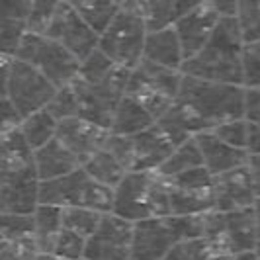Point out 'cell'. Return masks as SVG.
<instances>
[{
	"label": "cell",
	"mask_w": 260,
	"mask_h": 260,
	"mask_svg": "<svg viewBox=\"0 0 260 260\" xmlns=\"http://www.w3.org/2000/svg\"><path fill=\"white\" fill-rule=\"evenodd\" d=\"M131 71L117 65L104 51L96 49L82 61L73 86L78 96V116L112 129L119 102L127 94Z\"/></svg>",
	"instance_id": "6da1fadb"
},
{
	"label": "cell",
	"mask_w": 260,
	"mask_h": 260,
	"mask_svg": "<svg viewBox=\"0 0 260 260\" xmlns=\"http://www.w3.org/2000/svg\"><path fill=\"white\" fill-rule=\"evenodd\" d=\"M247 86L213 82L190 77L184 73V80L176 102L198 121L202 131H211L229 119L245 117Z\"/></svg>",
	"instance_id": "7a4b0ae2"
},
{
	"label": "cell",
	"mask_w": 260,
	"mask_h": 260,
	"mask_svg": "<svg viewBox=\"0 0 260 260\" xmlns=\"http://www.w3.org/2000/svg\"><path fill=\"white\" fill-rule=\"evenodd\" d=\"M243 49L245 38L237 18H221L211 39L198 55L184 63L182 71L204 80L245 86Z\"/></svg>",
	"instance_id": "3957f363"
},
{
	"label": "cell",
	"mask_w": 260,
	"mask_h": 260,
	"mask_svg": "<svg viewBox=\"0 0 260 260\" xmlns=\"http://www.w3.org/2000/svg\"><path fill=\"white\" fill-rule=\"evenodd\" d=\"M119 217L137 223L149 217L170 215V188L169 180L156 170L137 172L131 170L114 188V209Z\"/></svg>",
	"instance_id": "277c9868"
},
{
	"label": "cell",
	"mask_w": 260,
	"mask_h": 260,
	"mask_svg": "<svg viewBox=\"0 0 260 260\" xmlns=\"http://www.w3.org/2000/svg\"><path fill=\"white\" fill-rule=\"evenodd\" d=\"M204 239L215 256L256 252L260 243V225L252 208L204 213Z\"/></svg>",
	"instance_id": "5b68a950"
},
{
	"label": "cell",
	"mask_w": 260,
	"mask_h": 260,
	"mask_svg": "<svg viewBox=\"0 0 260 260\" xmlns=\"http://www.w3.org/2000/svg\"><path fill=\"white\" fill-rule=\"evenodd\" d=\"M147 36L149 24L143 10L135 0H127L100 34L98 49L104 51L117 65L133 71L143 61Z\"/></svg>",
	"instance_id": "8992f818"
},
{
	"label": "cell",
	"mask_w": 260,
	"mask_h": 260,
	"mask_svg": "<svg viewBox=\"0 0 260 260\" xmlns=\"http://www.w3.org/2000/svg\"><path fill=\"white\" fill-rule=\"evenodd\" d=\"M41 204L59 208H90L102 213L114 209V188L96 182L86 170L77 169L61 178L41 182Z\"/></svg>",
	"instance_id": "52a82bcc"
},
{
	"label": "cell",
	"mask_w": 260,
	"mask_h": 260,
	"mask_svg": "<svg viewBox=\"0 0 260 260\" xmlns=\"http://www.w3.org/2000/svg\"><path fill=\"white\" fill-rule=\"evenodd\" d=\"M59 86H55L41 71L18 57L2 55V96L26 117L47 108Z\"/></svg>",
	"instance_id": "ba28073f"
},
{
	"label": "cell",
	"mask_w": 260,
	"mask_h": 260,
	"mask_svg": "<svg viewBox=\"0 0 260 260\" xmlns=\"http://www.w3.org/2000/svg\"><path fill=\"white\" fill-rule=\"evenodd\" d=\"M182 80L184 71L156 65L153 61L143 59L131 71L127 94L137 98L158 121L176 102Z\"/></svg>",
	"instance_id": "9c48e42d"
},
{
	"label": "cell",
	"mask_w": 260,
	"mask_h": 260,
	"mask_svg": "<svg viewBox=\"0 0 260 260\" xmlns=\"http://www.w3.org/2000/svg\"><path fill=\"white\" fill-rule=\"evenodd\" d=\"M16 57L41 71L59 88L71 84L80 71V61L61 41L41 34L27 31Z\"/></svg>",
	"instance_id": "30bf717a"
},
{
	"label": "cell",
	"mask_w": 260,
	"mask_h": 260,
	"mask_svg": "<svg viewBox=\"0 0 260 260\" xmlns=\"http://www.w3.org/2000/svg\"><path fill=\"white\" fill-rule=\"evenodd\" d=\"M167 180L170 209L174 215H200L215 209V176L206 167H198Z\"/></svg>",
	"instance_id": "8fae6325"
},
{
	"label": "cell",
	"mask_w": 260,
	"mask_h": 260,
	"mask_svg": "<svg viewBox=\"0 0 260 260\" xmlns=\"http://www.w3.org/2000/svg\"><path fill=\"white\" fill-rule=\"evenodd\" d=\"M84 260H133V223L116 213H104L86 241Z\"/></svg>",
	"instance_id": "7c38bea8"
},
{
	"label": "cell",
	"mask_w": 260,
	"mask_h": 260,
	"mask_svg": "<svg viewBox=\"0 0 260 260\" xmlns=\"http://www.w3.org/2000/svg\"><path fill=\"white\" fill-rule=\"evenodd\" d=\"M45 36L61 41L80 63L100 45V34L75 10L71 2H63Z\"/></svg>",
	"instance_id": "4fadbf2b"
},
{
	"label": "cell",
	"mask_w": 260,
	"mask_h": 260,
	"mask_svg": "<svg viewBox=\"0 0 260 260\" xmlns=\"http://www.w3.org/2000/svg\"><path fill=\"white\" fill-rule=\"evenodd\" d=\"M41 180L36 165L14 172H0V213H36Z\"/></svg>",
	"instance_id": "5bb4252c"
},
{
	"label": "cell",
	"mask_w": 260,
	"mask_h": 260,
	"mask_svg": "<svg viewBox=\"0 0 260 260\" xmlns=\"http://www.w3.org/2000/svg\"><path fill=\"white\" fill-rule=\"evenodd\" d=\"M176 243L180 237L172 213L133 223V260H165Z\"/></svg>",
	"instance_id": "9a60e30c"
},
{
	"label": "cell",
	"mask_w": 260,
	"mask_h": 260,
	"mask_svg": "<svg viewBox=\"0 0 260 260\" xmlns=\"http://www.w3.org/2000/svg\"><path fill=\"white\" fill-rule=\"evenodd\" d=\"M176 147L178 145H174V141L160 129L158 123L141 133L129 135V172L158 170Z\"/></svg>",
	"instance_id": "2e32d148"
},
{
	"label": "cell",
	"mask_w": 260,
	"mask_h": 260,
	"mask_svg": "<svg viewBox=\"0 0 260 260\" xmlns=\"http://www.w3.org/2000/svg\"><path fill=\"white\" fill-rule=\"evenodd\" d=\"M112 131L94 123L84 117H67L59 121L57 139L65 145L69 151H73L77 158L84 165L94 153L106 147V141Z\"/></svg>",
	"instance_id": "e0dca14e"
},
{
	"label": "cell",
	"mask_w": 260,
	"mask_h": 260,
	"mask_svg": "<svg viewBox=\"0 0 260 260\" xmlns=\"http://www.w3.org/2000/svg\"><path fill=\"white\" fill-rule=\"evenodd\" d=\"M219 20L221 18H219L217 10L213 8L211 0H206L200 6H196L194 10L184 14L182 18L174 24V29H176L178 38L182 41L186 61L204 49V45L213 36Z\"/></svg>",
	"instance_id": "ac0fdd59"
},
{
	"label": "cell",
	"mask_w": 260,
	"mask_h": 260,
	"mask_svg": "<svg viewBox=\"0 0 260 260\" xmlns=\"http://www.w3.org/2000/svg\"><path fill=\"white\" fill-rule=\"evenodd\" d=\"M256 200L258 194L248 165L215 176V209L231 211V209L252 208Z\"/></svg>",
	"instance_id": "d6986e66"
},
{
	"label": "cell",
	"mask_w": 260,
	"mask_h": 260,
	"mask_svg": "<svg viewBox=\"0 0 260 260\" xmlns=\"http://www.w3.org/2000/svg\"><path fill=\"white\" fill-rule=\"evenodd\" d=\"M196 141L200 145V151L204 155V167L213 174L219 176L229 170L248 165L250 153L247 149H237L233 145L225 143L213 131H202L196 135Z\"/></svg>",
	"instance_id": "ffe728a7"
},
{
	"label": "cell",
	"mask_w": 260,
	"mask_h": 260,
	"mask_svg": "<svg viewBox=\"0 0 260 260\" xmlns=\"http://www.w3.org/2000/svg\"><path fill=\"white\" fill-rule=\"evenodd\" d=\"M143 59L153 61L156 65L182 71L184 63H186V55H184L182 41L178 38L174 26L149 29V36L145 41Z\"/></svg>",
	"instance_id": "44dd1931"
},
{
	"label": "cell",
	"mask_w": 260,
	"mask_h": 260,
	"mask_svg": "<svg viewBox=\"0 0 260 260\" xmlns=\"http://www.w3.org/2000/svg\"><path fill=\"white\" fill-rule=\"evenodd\" d=\"M34 162H36V170H38L41 182L61 178V176L82 167L77 155L73 151H69L57 137L51 139L47 145L39 147L38 151H34Z\"/></svg>",
	"instance_id": "7402d4cb"
},
{
	"label": "cell",
	"mask_w": 260,
	"mask_h": 260,
	"mask_svg": "<svg viewBox=\"0 0 260 260\" xmlns=\"http://www.w3.org/2000/svg\"><path fill=\"white\" fill-rule=\"evenodd\" d=\"M143 10L149 29L174 26L184 14L194 10L206 0H135Z\"/></svg>",
	"instance_id": "603a6c76"
},
{
	"label": "cell",
	"mask_w": 260,
	"mask_h": 260,
	"mask_svg": "<svg viewBox=\"0 0 260 260\" xmlns=\"http://www.w3.org/2000/svg\"><path fill=\"white\" fill-rule=\"evenodd\" d=\"M36 165L34 149L20 127L0 131V172H14Z\"/></svg>",
	"instance_id": "cb8c5ba5"
},
{
	"label": "cell",
	"mask_w": 260,
	"mask_h": 260,
	"mask_svg": "<svg viewBox=\"0 0 260 260\" xmlns=\"http://www.w3.org/2000/svg\"><path fill=\"white\" fill-rule=\"evenodd\" d=\"M155 123V116L137 98L125 94L123 100L117 106L110 131L117 133V135H135V133H141V131L153 127Z\"/></svg>",
	"instance_id": "d4e9b609"
},
{
	"label": "cell",
	"mask_w": 260,
	"mask_h": 260,
	"mask_svg": "<svg viewBox=\"0 0 260 260\" xmlns=\"http://www.w3.org/2000/svg\"><path fill=\"white\" fill-rule=\"evenodd\" d=\"M34 217H36V243H38L39 252L41 254H51L59 235L65 229L63 208L49 206V204H39Z\"/></svg>",
	"instance_id": "484cf974"
},
{
	"label": "cell",
	"mask_w": 260,
	"mask_h": 260,
	"mask_svg": "<svg viewBox=\"0 0 260 260\" xmlns=\"http://www.w3.org/2000/svg\"><path fill=\"white\" fill-rule=\"evenodd\" d=\"M82 169L90 174L96 182L116 188L117 184L125 178V174L129 170L123 167V162L117 158L110 149H100L82 165Z\"/></svg>",
	"instance_id": "4316f807"
},
{
	"label": "cell",
	"mask_w": 260,
	"mask_h": 260,
	"mask_svg": "<svg viewBox=\"0 0 260 260\" xmlns=\"http://www.w3.org/2000/svg\"><path fill=\"white\" fill-rule=\"evenodd\" d=\"M20 129L27 139L29 147L34 151H38L39 147L47 145L51 139L57 137L59 119L53 116L47 108H43V110H38V112L24 117L20 123Z\"/></svg>",
	"instance_id": "83f0119b"
},
{
	"label": "cell",
	"mask_w": 260,
	"mask_h": 260,
	"mask_svg": "<svg viewBox=\"0 0 260 260\" xmlns=\"http://www.w3.org/2000/svg\"><path fill=\"white\" fill-rule=\"evenodd\" d=\"M198 167H204V155L200 151V145L196 141V137H192V139L178 145L156 172L165 178H172V176H178V174L198 169Z\"/></svg>",
	"instance_id": "f1b7e54d"
},
{
	"label": "cell",
	"mask_w": 260,
	"mask_h": 260,
	"mask_svg": "<svg viewBox=\"0 0 260 260\" xmlns=\"http://www.w3.org/2000/svg\"><path fill=\"white\" fill-rule=\"evenodd\" d=\"M125 2L127 0H73L71 4L98 34H102Z\"/></svg>",
	"instance_id": "f546056e"
},
{
	"label": "cell",
	"mask_w": 260,
	"mask_h": 260,
	"mask_svg": "<svg viewBox=\"0 0 260 260\" xmlns=\"http://www.w3.org/2000/svg\"><path fill=\"white\" fill-rule=\"evenodd\" d=\"M0 241H34L36 243L34 213H0Z\"/></svg>",
	"instance_id": "4dcf8cb0"
},
{
	"label": "cell",
	"mask_w": 260,
	"mask_h": 260,
	"mask_svg": "<svg viewBox=\"0 0 260 260\" xmlns=\"http://www.w3.org/2000/svg\"><path fill=\"white\" fill-rule=\"evenodd\" d=\"M104 213L90 208H63V221L71 231H77L82 237H90L102 221Z\"/></svg>",
	"instance_id": "1f68e13d"
},
{
	"label": "cell",
	"mask_w": 260,
	"mask_h": 260,
	"mask_svg": "<svg viewBox=\"0 0 260 260\" xmlns=\"http://www.w3.org/2000/svg\"><path fill=\"white\" fill-rule=\"evenodd\" d=\"M61 6H63V0H31V10L26 20L27 31L45 36V31L49 29Z\"/></svg>",
	"instance_id": "d6a6232c"
},
{
	"label": "cell",
	"mask_w": 260,
	"mask_h": 260,
	"mask_svg": "<svg viewBox=\"0 0 260 260\" xmlns=\"http://www.w3.org/2000/svg\"><path fill=\"white\" fill-rule=\"evenodd\" d=\"M237 22L241 26L245 43L260 41V0H239Z\"/></svg>",
	"instance_id": "836d02e7"
},
{
	"label": "cell",
	"mask_w": 260,
	"mask_h": 260,
	"mask_svg": "<svg viewBox=\"0 0 260 260\" xmlns=\"http://www.w3.org/2000/svg\"><path fill=\"white\" fill-rule=\"evenodd\" d=\"M217 256L213 254V250L209 248L204 237L198 239H186L176 243L170 248L165 260H215Z\"/></svg>",
	"instance_id": "e575fe53"
},
{
	"label": "cell",
	"mask_w": 260,
	"mask_h": 260,
	"mask_svg": "<svg viewBox=\"0 0 260 260\" xmlns=\"http://www.w3.org/2000/svg\"><path fill=\"white\" fill-rule=\"evenodd\" d=\"M27 34L24 20H2L0 22V51L4 57H16Z\"/></svg>",
	"instance_id": "d590c367"
},
{
	"label": "cell",
	"mask_w": 260,
	"mask_h": 260,
	"mask_svg": "<svg viewBox=\"0 0 260 260\" xmlns=\"http://www.w3.org/2000/svg\"><path fill=\"white\" fill-rule=\"evenodd\" d=\"M86 237H82L77 231H71V229H63L55 247H53V252L55 256L59 258H67V260H84V250H86Z\"/></svg>",
	"instance_id": "8d00e7d4"
},
{
	"label": "cell",
	"mask_w": 260,
	"mask_h": 260,
	"mask_svg": "<svg viewBox=\"0 0 260 260\" xmlns=\"http://www.w3.org/2000/svg\"><path fill=\"white\" fill-rule=\"evenodd\" d=\"M47 110H49L59 121H61V119H67V117H77L78 114H80L78 96H77V92H75L73 82L61 86V88H57L53 100L49 102V106H47Z\"/></svg>",
	"instance_id": "74e56055"
},
{
	"label": "cell",
	"mask_w": 260,
	"mask_h": 260,
	"mask_svg": "<svg viewBox=\"0 0 260 260\" xmlns=\"http://www.w3.org/2000/svg\"><path fill=\"white\" fill-rule=\"evenodd\" d=\"M213 133L223 139L225 143L233 145L237 149H247L248 145V121L247 117H239V119H229L225 123H219L217 127H213Z\"/></svg>",
	"instance_id": "f35d334b"
},
{
	"label": "cell",
	"mask_w": 260,
	"mask_h": 260,
	"mask_svg": "<svg viewBox=\"0 0 260 260\" xmlns=\"http://www.w3.org/2000/svg\"><path fill=\"white\" fill-rule=\"evenodd\" d=\"M243 75H245V86L247 88H260V41L245 43Z\"/></svg>",
	"instance_id": "ab89813d"
},
{
	"label": "cell",
	"mask_w": 260,
	"mask_h": 260,
	"mask_svg": "<svg viewBox=\"0 0 260 260\" xmlns=\"http://www.w3.org/2000/svg\"><path fill=\"white\" fill-rule=\"evenodd\" d=\"M39 254L34 241H0V260H38Z\"/></svg>",
	"instance_id": "60d3db41"
},
{
	"label": "cell",
	"mask_w": 260,
	"mask_h": 260,
	"mask_svg": "<svg viewBox=\"0 0 260 260\" xmlns=\"http://www.w3.org/2000/svg\"><path fill=\"white\" fill-rule=\"evenodd\" d=\"M2 2V20H24L26 22L31 0H0Z\"/></svg>",
	"instance_id": "b9f144b4"
},
{
	"label": "cell",
	"mask_w": 260,
	"mask_h": 260,
	"mask_svg": "<svg viewBox=\"0 0 260 260\" xmlns=\"http://www.w3.org/2000/svg\"><path fill=\"white\" fill-rule=\"evenodd\" d=\"M0 112H2V127L0 131H8V129H14V127H20V123H22V119L24 116L16 110V106L8 100V98H0Z\"/></svg>",
	"instance_id": "7bdbcfd3"
},
{
	"label": "cell",
	"mask_w": 260,
	"mask_h": 260,
	"mask_svg": "<svg viewBox=\"0 0 260 260\" xmlns=\"http://www.w3.org/2000/svg\"><path fill=\"white\" fill-rule=\"evenodd\" d=\"M245 117L260 127V88H247L245 98Z\"/></svg>",
	"instance_id": "ee69618b"
},
{
	"label": "cell",
	"mask_w": 260,
	"mask_h": 260,
	"mask_svg": "<svg viewBox=\"0 0 260 260\" xmlns=\"http://www.w3.org/2000/svg\"><path fill=\"white\" fill-rule=\"evenodd\" d=\"M211 4L217 10L219 18H237L239 0H211Z\"/></svg>",
	"instance_id": "f6af8a7d"
},
{
	"label": "cell",
	"mask_w": 260,
	"mask_h": 260,
	"mask_svg": "<svg viewBox=\"0 0 260 260\" xmlns=\"http://www.w3.org/2000/svg\"><path fill=\"white\" fill-rule=\"evenodd\" d=\"M248 121V119H247ZM247 151L250 155H260V127L248 121V145Z\"/></svg>",
	"instance_id": "bcb514c9"
},
{
	"label": "cell",
	"mask_w": 260,
	"mask_h": 260,
	"mask_svg": "<svg viewBox=\"0 0 260 260\" xmlns=\"http://www.w3.org/2000/svg\"><path fill=\"white\" fill-rule=\"evenodd\" d=\"M248 170H250L252 182H254V188H256V194L260 198V155H250V158H248Z\"/></svg>",
	"instance_id": "7dc6e473"
},
{
	"label": "cell",
	"mask_w": 260,
	"mask_h": 260,
	"mask_svg": "<svg viewBox=\"0 0 260 260\" xmlns=\"http://www.w3.org/2000/svg\"><path fill=\"white\" fill-rule=\"evenodd\" d=\"M215 260H260L256 252H243V254H227V256H217Z\"/></svg>",
	"instance_id": "c3c4849f"
},
{
	"label": "cell",
	"mask_w": 260,
	"mask_h": 260,
	"mask_svg": "<svg viewBox=\"0 0 260 260\" xmlns=\"http://www.w3.org/2000/svg\"><path fill=\"white\" fill-rule=\"evenodd\" d=\"M38 260H67V258H59V256H55V254H39Z\"/></svg>",
	"instance_id": "681fc988"
},
{
	"label": "cell",
	"mask_w": 260,
	"mask_h": 260,
	"mask_svg": "<svg viewBox=\"0 0 260 260\" xmlns=\"http://www.w3.org/2000/svg\"><path fill=\"white\" fill-rule=\"evenodd\" d=\"M254 211H256V219H258V225H260V198L254 202Z\"/></svg>",
	"instance_id": "f907efd6"
},
{
	"label": "cell",
	"mask_w": 260,
	"mask_h": 260,
	"mask_svg": "<svg viewBox=\"0 0 260 260\" xmlns=\"http://www.w3.org/2000/svg\"><path fill=\"white\" fill-rule=\"evenodd\" d=\"M256 254L260 256V243H258V247H256Z\"/></svg>",
	"instance_id": "816d5d0a"
},
{
	"label": "cell",
	"mask_w": 260,
	"mask_h": 260,
	"mask_svg": "<svg viewBox=\"0 0 260 260\" xmlns=\"http://www.w3.org/2000/svg\"><path fill=\"white\" fill-rule=\"evenodd\" d=\"M63 2H73V0H63Z\"/></svg>",
	"instance_id": "f5cc1de1"
}]
</instances>
